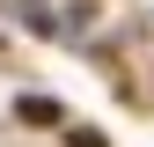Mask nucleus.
<instances>
[{"label": "nucleus", "instance_id": "f03ea898", "mask_svg": "<svg viewBox=\"0 0 154 147\" xmlns=\"http://www.w3.org/2000/svg\"><path fill=\"white\" fill-rule=\"evenodd\" d=\"M66 140H73V147H110L103 133H88V125H73V133H66Z\"/></svg>", "mask_w": 154, "mask_h": 147}, {"label": "nucleus", "instance_id": "f257e3e1", "mask_svg": "<svg viewBox=\"0 0 154 147\" xmlns=\"http://www.w3.org/2000/svg\"><path fill=\"white\" fill-rule=\"evenodd\" d=\"M15 118H22V125H59V103H44V96H22V103H15Z\"/></svg>", "mask_w": 154, "mask_h": 147}]
</instances>
